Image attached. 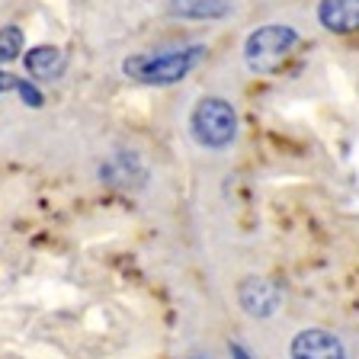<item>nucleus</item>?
I'll use <instances>...</instances> for the list:
<instances>
[{
	"mask_svg": "<svg viewBox=\"0 0 359 359\" xmlns=\"http://www.w3.org/2000/svg\"><path fill=\"white\" fill-rule=\"evenodd\" d=\"M205 48L202 45H189V48H173V52H157V55H132L126 58L122 71L138 83H151V87H167L177 83L202 61Z\"/></svg>",
	"mask_w": 359,
	"mask_h": 359,
	"instance_id": "1",
	"label": "nucleus"
},
{
	"mask_svg": "<svg viewBox=\"0 0 359 359\" xmlns=\"http://www.w3.org/2000/svg\"><path fill=\"white\" fill-rule=\"evenodd\" d=\"M299 45V32L292 26H260L247 36L244 42V58H247V67L257 71V74H276L279 67L289 61V55L295 52Z\"/></svg>",
	"mask_w": 359,
	"mask_h": 359,
	"instance_id": "2",
	"label": "nucleus"
},
{
	"mask_svg": "<svg viewBox=\"0 0 359 359\" xmlns=\"http://www.w3.org/2000/svg\"><path fill=\"white\" fill-rule=\"evenodd\" d=\"M189 128H193L196 142L205 144V148H228L238 135V112L228 100L205 97L196 103Z\"/></svg>",
	"mask_w": 359,
	"mask_h": 359,
	"instance_id": "3",
	"label": "nucleus"
},
{
	"mask_svg": "<svg viewBox=\"0 0 359 359\" xmlns=\"http://www.w3.org/2000/svg\"><path fill=\"white\" fill-rule=\"evenodd\" d=\"M292 359H346L340 337L324 327H308L292 340Z\"/></svg>",
	"mask_w": 359,
	"mask_h": 359,
	"instance_id": "4",
	"label": "nucleus"
},
{
	"mask_svg": "<svg viewBox=\"0 0 359 359\" xmlns=\"http://www.w3.org/2000/svg\"><path fill=\"white\" fill-rule=\"evenodd\" d=\"M241 308H244L250 318H269V314L279 308V302H283V295H279V289L269 279L263 276H250L241 283Z\"/></svg>",
	"mask_w": 359,
	"mask_h": 359,
	"instance_id": "5",
	"label": "nucleus"
},
{
	"mask_svg": "<svg viewBox=\"0 0 359 359\" xmlns=\"http://www.w3.org/2000/svg\"><path fill=\"white\" fill-rule=\"evenodd\" d=\"M318 20L324 29L337 32V36L359 32V0H321Z\"/></svg>",
	"mask_w": 359,
	"mask_h": 359,
	"instance_id": "6",
	"label": "nucleus"
},
{
	"mask_svg": "<svg viewBox=\"0 0 359 359\" xmlns=\"http://www.w3.org/2000/svg\"><path fill=\"white\" fill-rule=\"evenodd\" d=\"M26 71H29L36 81H58L65 74V55L55 45H36L26 52Z\"/></svg>",
	"mask_w": 359,
	"mask_h": 359,
	"instance_id": "7",
	"label": "nucleus"
},
{
	"mask_svg": "<svg viewBox=\"0 0 359 359\" xmlns=\"http://www.w3.org/2000/svg\"><path fill=\"white\" fill-rule=\"evenodd\" d=\"M231 10V0H170V13L187 20H222Z\"/></svg>",
	"mask_w": 359,
	"mask_h": 359,
	"instance_id": "8",
	"label": "nucleus"
},
{
	"mask_svg": "<svg viewBox=\"0 0 359 359\" xmlns=\"http://www.w3.org/2000/svg\"><path fill=\"white\" fill-rule=\"evenodd\" d=\"M132 170H142V164H138V157H116V161H106L103 167H100V177L106 180V183H112L116 189H128V187H138L142 183V177H132Z\"/></svg>",
	"mask_w": 359,
	"mask_h": 359,
	"instance_id": "9",
	"label": "nucleus"
},
{
	"mask_svg": "<svg viewBox=\"0 0 359 359\" xmlns=\"http://www.w3.org/2000/svg\"><path fill=\"white\" fill-rule=\"evenodd\" d=\"M22 55V29L20 26H4L0 29V65H10Z\"/></svg>",
	"mask_w": 359,
	"mask_h": 359,
	"instance_id": "10",
	"label": "nucleus"
},
{
	"mask_svg": "<svg viewBox=\"0 0 359 359\" xmlns=\"http://www.w3.org/2000/svg\"><path fill=\"white\" fill-rule=\"evenodd\" d=\"M16 93H20V100H22V103L36 106V109L45 103V97H42V93H39V90L32 87V83H26V81H16Z\"/></svg>",
	"mask_w": 359,
	"mask_h": 359,
	"instance_id": "11",
	"label": "nucleus"
},
{
	"mask_svg": "<svg viewBox=\"0 0 359 359\" xmlns=\"http://www.w3.org/2000/svg\"><path fill=\"white\" fill-rule=\"evenodd\" d=\"M4 90H16V77H10V74L0 71V93H4Z\"/></svg>",
	"mask_w": 359,
	"mask_h": 359,
	"instance_id": "12",
	"label": "nucleus"
},
{
	"mask_svg": "<svg viewBox=\"0 0 359 359\" xmlns=\"http://www.w3.org/2000/svg\"><path fill=\"white\" fill-rule=\"evenodd\" d=\"M231 359H250V353H247L241 344H231Z\"/></svg>",
	"mask_w": 359,
	"mask_h": 359,
	"instance_id": "13",
	"label": "nucleus"
},
{
	"mask_svg": "<svg viewBox=\"0 0 359 359\" xmlns=\"http://www.w3.org/2000/svg\"><path fill=\"white\" fill-rule=\"evenodd\" d=\"M189 359H215V356H189Z\"/></svg>",
	"mask_w": 359,
	"mask_h": 359,
	"instance_id": "14",
	"label": "nucleus"
}]
</instances>
